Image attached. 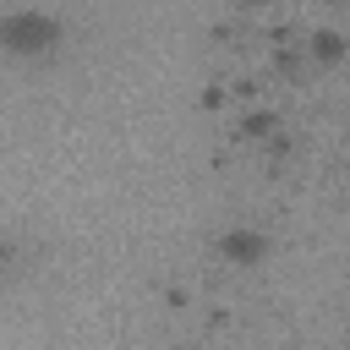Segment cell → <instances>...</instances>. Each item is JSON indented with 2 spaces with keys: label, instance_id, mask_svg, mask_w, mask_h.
I'll use <instances>...</instances> for the list:
<instances>
[{
  "label": "cell",
  "instance_id": "cell-1",
  "mask_svg": "<svg viewBox=\"0 0 350 350\" xmlns=\"http://www.w3.org/2000/svg\"><path fill=\"white\" fill-rule=\"evenodd\" d=\"M0 44H5L11 60H55L60 44H66V27H60V16L44 11V5H16V11H5V22H0Z\"/></svg>",
  "mask_w": 350,
  "mask_h": 350
},
{
  "label": "cell",
  "instance_id": "cell-2",
  "mask_svg": "<svg viewBox=\"0 0 350 350\" xmlns=\"http://www.w3.org/2000/svg\"><path fill=\"white\" fill-rule=\"evenodd\" d=\"M219 257H224V262H235V268H257V262L268 257V235H262V230L235 224V230H224V235H219Z\"/></svg>",
  "mask_w": 350,
  "mask_h": 350
},
{
  "label": "cell",
  "instance_id": "cell-3",
  "mask_svg": "<svg viewBox=\"0 0 350 350\" xmlns=\"http://www.w3.org/2000/svg\"><path fill=\"white\" fill-rule=\"evenodd\" d=\"M312 55H317V60H339V55H345V38H339V33H317V38H312Z\"/></svg>",
  "mask_w": 350,
  "mask_h": 350
}]
</instances>
